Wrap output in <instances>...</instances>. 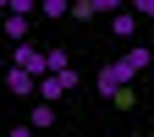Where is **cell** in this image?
<instances>
[{
    "label": "cell",
    "instance_id": "6da1fadb",
    "mask_svg": "<svg viewBox=\"0 0 154 137\" xmlns=\"http://www.w3.org/2000/svg\"><path fill=\"white\" fill-rule=\"evenodd\" d=\"M132 77H138V71H132L127 55H121V61H105V66H99V99H116V93H121Z\"/></svg>",
    "mask_w": 154,
    "mask_h": 137
},
{
    "label": "cell",
    "instance_id": "7a4b0ae2",
    "mask_svg": "<svg viewBox=\"0 0 154 137\" xmlns=\"http://www.w3.org/2000/svg\"><path fill=\"white\" fill-rule=\"evenodd\" d=\"M105 28H110V38L132 44V38H138V28H143V16L132 11V6H121V11H110V16H105Z\"/></svg>",
    "mask_w": 154,
    "mask_h": 137
},
{
    "label": "cell",
    "instance_id": "3957f363",
    "mask_svg": "<svg viewBox=\"0 0 154 137\" xmlns=\"http://www.w3.org/2000/svg\"><path fill=\"white\" fill-rule=\"evenodd\" d=\"M72 88H77V71H72V66H66V71H44V77H38V99H50V104L61 99V93H72Z\"/></svg>",
    "mask_w": 154,
    "mask_h": 137
},
{
    "label": "cell",
    "instance_id": "277c9868",
    "mask_svg": "<svg viewBox=\"0 0 154 137\" xmlns=\"http://www.w3.org/2000/svg\"><path fill=\"white\" fill-rule=\"evenodd\" d=\"M11 66H22V71H38V77H44V49L22 38V44H11Z\"/></svg>",
    "mask_w": 154,
    "mask_h": 137
},
{
    "label": "cell",
    "instance_id": "5b68a950",
    "mask_svg": "<svg viewBox=\"0 0 154 137\" xmlns=\"http://www.w3.org/2000/svg\"><path fill=\"white\" fill-rule=\"evenodd\" d=\"M6 88H11V99H33V93H38V71L11 66V71H6Z\"/></svg>",
    "mask_w": 154,
    "mask_h": 137
},
{
    "label": "cell",
    "instance_id": "8992f818",
    "mask_svg": "<svg viewBox=\"0 0 154 137\" xmlns=\"http://www.w3.org/2000/svg\"><path fill=\"white\" fill-rule=\"evenodd\" d=\"M28 126H33V132H55V104H50V99H38V104L28 110Z\"/></svg>",
    "mask_w": 154,
    "mask_h": 137
},
{
    "label": "cell",
    "instance_id": "52a82bcc",
    "mask_svg": "<svg viewBox=\"0 0 154 137\" xmlns=\"http://www.w3.org/2000/svg\"><path fill=\"white\" fill-rule=\"evenodd\" d=\"M28 33H33V16H17V11H11V16H6V38H11V44H22Z\"/></svg>",
    "mask_w": 154,
    "mask_h": 137
},
{
    "label": "cell",
    "instance_id": "ba28073f",
    "mask_svg": "<svg viewBox=\"0 0 154 137\" xmlns=\"http://www.w3.org/2000/svg\"><path fill=\"white\" fill-rule=\"evenodd\" d=\"M38 16H50V22H61V16H72V0H38Z\"/></svg>",
    "mask_w": 154,
    "mask_h": 137
},
{
    "label": "cell",
    "instance_id": "9c48e42d",
    "mask_svg": "<svg viewBox=\"0 0 154 137\" xmlns=\"http://www.w3.org/2000/svg\"><path fill=\"white\" fill-rule=\"evenodd\" d=\"M66 66H72L66 49H44V71H66Z\"/></svg>",
    "mask_w": 154,
    "mask_h": 137
},
{
    "label": "cell",
    "instance_id": "30bf717a",
    "mask_svg": "<svg viewBox=\"0 0 154 137\" xmlns=\"http://www.w3.org/2000/svg\"><path fill=\"white\" fill-rule=\"evenodd\" d=\"M72 16H77V22H94L99 11H94V0H72Z\"/></svg>",
    "mask_w": 154,
    "mask_h": 137
},
{
    "label": "cell",
    "instance_id": "8fae6325",
    "mask_svg": "<svg viewBox=\"0 0 154 137\" xmlns=\"http://www.w3.org/2000/svg\"><path fill=\"white\" fill-rule=\"evenodd\" d=\"M6 11H17V16H33V11H38V0H11Z\"/></svg>",
    "mask_w": 154,
    "mask_h": 137
},
{
    "label": "cell",
    "instance_id": "7c38bea8",
    "mask_svg": "<svg viewBox=\"0 0 154 137\" xmlns=\"http://www.w3.org/2000/svg\"><path fill=\"white\" fill-rule=\"evenodd\" d=\"M127 6V0H94V11H99V16H110V11H121Z\"/></svg>",
    "mask_w": 154,
    "mask_h": 137
},
{
    "label": "cell",
    "instance_id": "4fadbf2b",
    "mask_svg": "<svg viewBox=\"0 0 154 137\" xmlns=\"http://www.w3.org/2000/svg\"><path fill=\"white\" fill-rule=\"evenodd\" d=\"M127 6L138 11V16H149V22H154V0H127Z\"/></svg>",
    "mask_w": 154,
    "mask_h": 137
},
{
    "label": "cell",
    "instance_id": "5bb4252c",
    "mask_svg": "<svg viewBox=\"0 0 154 137\" xmlns=\"http://www.w3.org/2000/svg\"><path fill=\"white\" fill-rule=\"evenodd\" d=\"M6 137H33V126H11V132H6Z\"/></svg>",
    "mask_w": 154,
    "mask_h": 137
},
{
    "label": "cell",
    "instance_id": "9a60e30c",
    "mask_svg": "<svg viewBox=\"0 0 154 137\" xmlns=\"http://www.w3.org/2000/svg\"><path fill=\"white\" fill-rule=\"evenodd\" d=\"M0 6H11V0H0Z\"/></svg>",
    "mask_w": 154,
    "mask_h": 137
}]
</instances>
